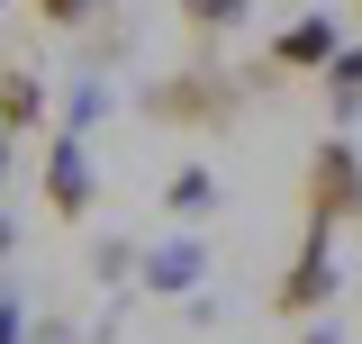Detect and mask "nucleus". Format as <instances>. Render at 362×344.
Masks as SVG:
<instances>
[{"label": "nucleus", "instance_id": "obj_5", "mask_svg": "<svg viewBox=\"0 0 362 344\" xmlns=\"http://www.w3.org/2000/svg\"><path fill=\"white\" fill-rule=\"evenodd\" d=\"M45 200H54V217H82L90 209V154H82V136H54V154H45Z\"/></svg>", "mask_w": 362, "mask_h": 344}, {"label": "nucleus", "instance_id": "obj_1", "mask_svg": "<svg viewBox=\"0 0 362 344\" xmlns=\"http://www.w3.org/2000/svg\"><path fill=\"white\" fill-rule=\"evenodd\" d=\"M344 217H362V154L354 145H317L308 154V227H344Z\"/></svg>", "mask_w": 362, "mask_h": 344}, {"label": "nucleus", "instance_id": "obj_15", "mask_svg": "<svg viewBox=\"0 0 362 344\" xmlns=\"http://www.w3.org/2000/svg\"><path fill=\"white\" fill-rule=\"evenodd\" d=\"M308 344H335V336H308Z\"/></svg>", "mask_w": 362, "mask_h": 344}, {"label": "nucleus", "instance_id": "obj_4", "mask_svg": "<svg viewBox=\"0 0 362 344\" xmlns=\"http://www.w3.org/2000/svg\"><path fill=\"white\" fill-rule=\"evenodd\" d=\"M326 290H335V263H326V227H308V245H299V263L281 272V290H272V299L290 308V317H308Z\"/></svg>", "mask_w": 362, "mask_h": 344}, {"label": "nucleus", "instance_id": "obj_11", "mask_svg": "<svg viewBox=\"0 0 362 344\" xmlns=\"http://www.w3.org/2000/svg\"><path fill=\"white\" fill-rule=\"evenodd\" d=\"M37 9H45V18H54V28H73V18H82L90 0H37Z\"/></svg>", "mask_w": 362, "mask_h": 344}, {"label": "nucleus", "instance_id": "obj_12", "mask_svg": "<svg viewBox=\"0 0 362 344\" xmlns=\"http://www.w3.org/2000/svg\"><path fill=\"white\" fill-rule=\"evenodd\" d=\"M0 344H18V308H0Z\"/></svg>", "mask_w": 362, "mask_h": 344}, {"label": "nucleus", "instance_id": "obj_6", "mask_svg": "<svg viewBox=\"0 0 362 344\" xmlns=\"http://www.w3.org/2000/svg\"><path fill=\"white\" fill-rule=\"evenodd\" d=\"M45 118V82H28L18 64H0V127L18 136V127H37Z\"/></svg>", "mask_w": 362, "mask_h": 344}, {"label": "nucleus", "instance_id": "obj_14", "mask_svg": "<svg viewBox=\"0 0 362 344\" xmlns=\"http://www.w3.org/2000/svg\"><path fill=\"white\" fill-rule=\"evenodd\" d=\"M0 136H9V127H0ZM0 164H9V145H0Z\"/></svg>", "mask_w": 362, "mask_h": 344}, {"label": "nucleus", "instance_id": "obj_10", "mask_svg": "<svg viewBox=\"0 0 362 344\" xmlns=\"http://www.w3.org/2000/svg\"><path fill=\"white\" fill-rule=\"evenodd\" d=\"M326 73H335V91H344V100H354V91H362V45H354V55H335V64H326Z\"/></svg>", "mask_w": 362, "mask_h": 344}, {"label": "nucleus", "instance_id": "obj_8", "mask_svg": "<svg viewBox=\"0 0 362 344\" xmlns=\"http://www.w3.org/2000/svg\"><path fill=\"white\" fill-rule=\"evenodd\" d=\"M163 200H173V209H209V172H173Z\"/></svg>", "mask_w": 362, "mask_h": 344}, {"label": "nucleus", "instance_id": "obj_2", "mask_svg": "<svg viewBox=\"0 0 362 344\" xmlns=\"http://www.w3.org/2000/svg\"><path fill=\"white\" fill-rule=\"evenodd\" d=\"M235 109V82H209V64L199 73H181V82H154V118H181V127H209Z\"/></svg>", "mask_w": 362, "mask_h": 344}, {"label": "nucleus", "instance_id": "obj_7", "mask_svg": "<svg viewBox=\"0 0 362 344\" xmlns=\"http://www.w3.org/2000/svg\"><path fill=\"white\" fill-rule=\"evenodd\" d=\"M181 18H190L199 37H218V28H235V18H245V0H181Z\"/></svg>", "mask_w": 362, "mask_h": 344}, {"label": "nucleus", "instance_id": "obj_3", "mask_svg": "<svg viewBox=\"0 0 362 344\" xmlns=\"http://www.w3.org/2000/svg\"><path fill=\"white\" fill-rule=\"evenodd\" d=\"M335 55H344V37H335V18H326V9L290 18V28L272 37V64H281V73H317V64H335Z\"/></svg>", "mask_w": 362, "mask_h": 344}, {"label": "nucleus", "instance_id": "obj_13", "mask_svg": "<svg viewBox=\"0 0 362 344\" xmlns=\"http://www.w3.org/2000/svg\"><path fill=\"white\" fill-rule=\"evenodd\" d=\"M0 254H9V227H0Z\"/></svg>", "mask_w": 362, "mask_h": 344}, {"label": "nucleus", "instance_id": "obj_9", "mask_svg": "<svg viewBox=\"0 0 362 344\" xmlns=\"http://www.w3.org/2000/svg\"><path fill=\"white\" fill-rule=\"evenodd\" d=\"M190 272H199V254H190V245H181V254H163V263H154V281H163V290H181Z\"/></svg>", "mask_w": 362, "mask_h": 344}]
</instances>
